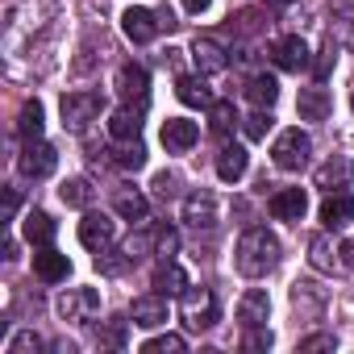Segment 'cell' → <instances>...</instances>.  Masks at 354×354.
I'll list each match as a JSON object with an SVG mask.
<instances>
[{
	"label": "cell",
	"instance_id": "obj_37",
	"mask_svg": "<svg viewBox=\"0 0 354 354\" xmlns=\"http://www.w3.org/2000/svg\"><path fill=\"white\" fill-rule=\"evenodd\" d=\"M242 350H250V354H259V350H271V329H267V325H254V329H246V337H242Z\"/></svg>",
	"mask_w": 354,
	"mask_h": 354
},
{
	"label": "cell",
	"instance_id": "obj_30",
	"mask_svg": "<svg viewBox=\"0 0 354 354\" xmlns=\"http://www.w3.org/2000/svg\"><path fill=\"white\" fill-rule=\"evenodd\" d=\"M113 154V162L121 167V171H142L146 167V146L133 138V142H117V150H109Z\"/></svg>",
	"mask_w": 354,
	"mask_h": 354
},
{
	"label": "cell",
	"instance_id": "obj_41",
	"mask_svg": "<svg viewBox=\"0 0 354 354\" xmlns=\"http://www.w3.org/2000/svg\"><path fill=\"white\" fill-rule=\"evenodd\" d=\"M154 192H158V196H171V192H175V175H171V171L154 175Z\"/></svg>",
	"mask_w": 354,
	"mask_h": 354
},
{
	"label": "cell",
	"instance_id": "obj_33",
	"mask_svg": "<svg viewBox=\"0 0 354 354\" xmlns=\"http://www.w3.org/2000/svg\"><path fill=\"white\" fill-rule=\"evenodd\" d=\"M308 250H313L308 259H313V267H317V271H346V267H342V259H333L329 238H321V234H317V238L308 242Z\"/></svg>",
	"mask_w": 354,
	"mask_h": 354
},
{
	"label": "cell",
	"instance_id": "obj_11",
	"mask_svg": "<svg viewBox=\"0 0 354 354\" xmlns=\"http://www.w3.org/2000/svg\"><path fill=\"white\" fill-rule=\"evenodd\" d=\"M196 138H201V125H196V121H188V117H167V121H162V146H167L171 154L192 150V146H196Z\"/></svg>",
	"mask_w": 354,
	"mask_h": 354
},
{
	"label": "cell",
	"instance_id": "obj_9",
	"mask_svg": "<svg viewBox=\"0 0 354 354\" xmlns=\"http://www.w3.org/2000/svg\"><path fill=\"white\" fill-rule=\"evenodd\" d=\"M271 63L279 71H304L308 67V46L300 34H288V38H275L271 42Z\"/></svg>",
	"mask_w": 354,
	"mask_h": 354
},
{
	"label": "cell",
	"instance_id": "obj_8",
	"mask_svg": "<svg viewBox=\"0 0 354 354\" xmlns=\"http://www.w3.org/2000/svg\"><path fill=\"white\" fill-rule=\"evenodd\" d=\"M100 313V296L92 288H71L59 296V317L63 321H92Z\"/></svg>",
	"mask_w": 354,
	"mask_h": 354
},
{
	"label": "cell",
	"instance_id": "obj_35",
	"mask_svg": "<svg viewBox=\"0 0 354 354\" xmlns=\"http://www.w3.org/2000/svg\"><path fill=\"white\" fill-rule=\"evenodd\" d=\"M242 129H246V138L263 142V138H267V129H271V113H267V109H254V113L242 121Z\"/></svg>",
	"mask_w": 354,
	"mask_h": 354
},
{
	"label": "cell",
	"instance_id": "obj_2",
	"mask_svg": "<svg viewBox=\"0 0 354 354\" xmlns=\"http://www.w3.org/2000/svg\"><path fill=\"white\" fill-rule=\"evenodd\" d=\"M308 154H313V138H308L304 129H283V133L275 138V146H271V158H275L279 171H300V167H308Z\"/></svg>",
	"mask_w": 354,
	"mask_h": 354
},
{
	"label": "cell",
	"instance_id": "obj_28",
	"mask_svg": "<svg viewBox=\"0 0 354 354\" xmlns=\"http://www.w3.org/2000/svg\"><path fill=\"white\" fill-rule=\"evenodd\" d=\"M42 125H46L42 100H26V104H21V117H17V133H21L26 142H34V138H42Z\"/></svg>",
	"mask_w": 354,
	"mask_h": 354
},
{
	"label": "cell",
	"instance_id": "obj_27",
	"mask_svg": "<svg viewBox=\"0 0 354 354\" xmlns=\"http://www.w3.org/2000/svg\"><path fill=\"white\" fill-rule=\"evenodd\" d=\"M246 96H250V104L254 109H271L275 104V96H279V84H275V75H250L246 80Z\"/></svg>",
	"mask_w": 354,
	"mask_h": 354
},
{
	"label": "cell",
	"instance_id": "obj_38",
	"mask_svg": "<svg viewBox=\"0 0 354 354\" xmlns=\"http://www.w3.org/2000/svg\"><path fill=\"white\" fill-rule=\"evenodd\" d=\"M146 250H150V230L125 242V259H129V263H138V259H146Z\"/></svg>",
	"mask_w": 354,
	"mask_h": 354
},
{
	"label": "cell",
	"instance_id": "obj_34",
	"mask_svg": "<svg viewBox=\"0 0 354 354\" xmlns=\"http://www.w3.org/2000/svg\"><path fill=\"white\" fill-rule=\"evenodd\" d=\"M184 350H188V342L180 333H158V337L142 342V354H184Z\"/></svg>",
	"mask_w": 354,
	"mask_h": 354
},
{
	"label": "cell",
	"instance_id": "obj_14",
	"mask_svg": "<svg viewBox=\"0 0 354 354\" xmlns=\"http://www.w3.org/2000/svg\"><path fill=\"white\" fill-rule=\"evenodd\" d=\"M267 209H271L275 221H300L304 209H308V196H304V188H279V192L267 201Z\"/></svg>",
	"mask_w": 354,
	"mask_h": 354
},
{
	"label": "cell",
	"instance_id": "obj_36",
	"mask_svg": "<svg viewBox=\"0 0 354 354\" xmlns=\"http://www.w3.org/2000/svg\"><path fill=\"white\" fill-rule=\"evenodd\" d=\"M38 350H42V337H38L34 329H21V333L9 342V350H5V354H38Z\"/></svg>",
	"mask_w": 354,
	"mask_h": 354
},
{
	"label": "cell",
	"instance_id": "obj_10",
	"mask_svg": "<svg viewBox=\"0 0 354 354\" xmlns=\"http://www.w3.org/2000/svg\"><path fill=\"white\" fill-rule=\"evenodd\" d=\"M113 238H117L113 217H104V213H84V221H80V242H84L88 250H109Z\"/></svg>",
	"mask_w": 354,
	"mask_h": 354
},
{
	"label": "cell",
	"instance_id": "obj_6",
	"mask_svg": "<svg viewBox=\"0 0 354 354\" xmlns=\"http://www.w3.org/2000/svg\"><path fill=\"white\" fill-rule=\"evenodd\" d=\"M55 162H59V154H55V146L42 142V138L26 142V150L17 154V167H21L26 180H46V175L55 171Z\"/></svg>",
	"mask_w": 354,
	"mask_h": 354
},
{
	"label": "cell",
	"instance_id": "obj_44",
	"mask_svg": "<svg viewBox=\"0 0 354 354\" xmlns=\"http://www.w3.org/2000/svg\"><path fill=\"white\" fill-rule=\"evenodd\" d=\"M17 213V188H5V221H13Z\"/></svg>",
	"mask_w": 354,
	"mask_h": 354
},
{
	"label": "cell",
	"instance_id": "obj_29",
	"mask_svg": "<svg viewBox=\"0 0 354 354\" xmlns=\"http://www.w3.org/2000/svg\"><path fill=\"white\" fill-rule=\"evenodd\" d=\"M209 129H213L217 138H230V133L238 129V109H234L230 100H213V104H209Z\"/></svg>",
	"mask_w": 354,
	"mask_h": 354
},
{
	"label": "cell",
	"instance_id": "obj_4",
	"mask_svg": "<svg viewBox=\"0 0 354 354\" xmlns=\"http://www.w3.org/2000/svg\"><path fill=\"white\" fill-rule=\"evenodd\" d=\"M117 96L129 109H146V100H150V71L142 63H125L117 71Z\"/></svg>",
	"mask_w": 354,
	"mask_h": 354
},
{
	"label": "cell",
	"instance_id": "obj_18",
	"mask_svg": "<svg viewBox=\"0 0 354 354\" xmlns=\"http://www.w3.org/2000/svg\"><path fill=\"white\" fill-rule=\"evenodd\" d=\"M192 59H196V71H201V75L225 71V63H230V55H225V46H221L217 38H196V42H192Z\"/></svg>",
	"mask_w": 354,
	"mask_h": 354
},
{
	"label": "cell",
	"instance_id": "obj_17",
	"mask_svg": "<svg viewBox=\"0 0 354 354\" xmlns=\"http://www.w3.org/2000/svg\"><path fill=\"white\" fill-rule=\"evenodd\" d=\"M267 317H271V296H267L263 288H250V292L238 300V321H242V329L267 325Z\"/></svg>",
	"mask_w": 354,
	"mask_h": 354
},
{
	"label": "cell",
	"instance_id": "obj_31",
	"mask_svg": "<svg viewBox=\"0 0 354 354\" xmlns=\"http://www.w3.org/2000/svg\"><path fill=\"white\" fill-rule=\"evenodd\" d=\"M292 304H296V313H321L325 308V292H317V283H296L292 288Z\"/></svg>",
	"mask_w": 354,
	"mask_h": 354
},
{
	"label": "cell",
	"instance_id": "obj_21",
	"mask_svg": "<svg viewBox=\"0 0 354 354\" xmlns=\"http://www.w3.org/2000/svg\"><path fill=\"white\" fill-rule=\"evenodd\" d=\"M296 109H300V117H304V121H325V117L333 113V100H329V92H325L321 84H313V88H300Z\"/></svg>",
	"mask_w": 354,
	"mask_h": 354
},
{
	"label": "cell",
	"instance_id": "obj_13",
	"mask_svg": "<svg viewBox=\"0 0 354 354\" xmlns=\"http://www.w3.org/2000/svg\"><path fill=\"white\" fill-rule=\"evenodd\" d=\"M129 321L142 325V329H158V325H167V296H162V292L138 296L133 308H129Z\"/></svg>",
	"mask_w": 354,
	"mask_h": 354
},
{
	"label": "cell",
	"instance_id": "obj_3",
	"mask_svg": "<svg viewBox=\"0 0 354 354\" xmlns=\"http://www.w3.org/2000/svg\"><path fill=\"white\" fill-rule=\"evenodd\" d=\"M100 109H104V100H100L96 92H67V96H63V125H67L71 133H84V129L100 117Z\"/></svg>",
	"mask_w": 354,
	"mask_h": 354
},
{
	"label": "cell",
	"instance_id": "obj_40",
	"mask_svg": "<svg viewBox=\"0 0 354 354\" xmlns=\"http://www.w3.org/2000/svg\"><path fill=\"white\" fill-rule=\"evenodd\" d=\"M313 350H333V337H329V333H313V337H304V342H300V354H313Z\"/></svg>",
	"mask_w": 354,
	"mask_h": 354
},
{
	"label": "cell",
	"instance_id": "obj_25",
	"mask_svg": "<svg viewBox=\"0 0 354 354\" xmlns=\"http://www.w3.org/2000/svg\"><path fill=\"white\" fill-rule=\"evenodd\" d=\"M117 217H125L129 225H142L146 217H150V205H146V196L142 192H133V188H117Z\"/></svg>",
	"mask_w": 354,
	"mask_h": 354
},
{
	"label": "cell",
	"instance_id": "obj_24",
	"mask_svg": "<svg viewBox=\"0 0 354 354\" xmlns=\"http://www.w3.org/2000/svg\"><path fill=\"white\" fill-rule=\"evenodd\" d=\"M138 113H142V109H129V104L117 109V113L109 117V138H113V142H133V138L142 133V117H138Z\"/></svg>",
	"mask_w": 354,
	"mask_h": 354
},
{
	"label": "cell",
	"instance_id": "obj_39",
	"mask_svg": "<svg viewBox=\"0 0 354 354\" xmlns=\"http://www.w3.org/2000/svg\"><path fill=\"white\" fill-rule=\"evenodd\" d=\"M175 250H180V234H175V230H158V254L175 259Z\"/></svg>",
	"mask_w": 354,
	"mask_h": 354
},
{
	"label": "cell",
	"instance_id": "obj_45",
	"mask_svg": "<svg viewBox=\"0 0 354 354\" xmlns=\"http://www.w3.org/2000/svg\"><path fill=\"white\" fill-rule=\"evenodd\" d=\"M209 5H213V0H184V9H188V13H205Z\"/></svg>",
	"mask_w": 354,
	"mask_h": 354
},
{
	"label": "cell",
	"instance_id": "obj_26",
	"mask_svg": "<svg viewBox=\"0 0 354 354\" xmlns=\"http://www.w3.org/2000/svg\"><path fill=\"white\" fill-rule=\"evenodd\" d=\"M154 292H162V296H184L188 292V275L175 267L171 259H162V267L154 271Z\"/></svg>",
	"mask_w": 354,
	"mask_h": 354
},
{
	"label": "cell",
	"instance_id": "obj_32",
	"mask_svg": "<svg viewBox=\"0 0 354 354\" xmlns=\"http://www.w3.org/2000/svg\"><path fill=\"white\" fill-rule=\"evenodd\" d=\"M59 196H63V205H71V209H88V205H92V184L75 175V180H63Z\"/></svg>",
	"mask_w": 354,
	"mask_h": 354
},
{
	"label": "cell",
	"instance_id": "obj_22",
	"mask_svg": "<svg viewBox=\"0 0 354 354\" xmlns=\"http://www.w3.org/2000/svg\"><path fill=\"white\" fill-rule=\"evenodd\" d=\"M175 96H180L188 109H209L213 104V92H209L205 75H180L175 80Z\"/></svg>",
	"mask_w": 354,
	"mask_h": 354
},
{
	"label": "cell",
	"instance_id": "obj_19",
	"mask_svg": "<svg viewBox=\"0 0 354 354\" xmlns=\"http://www.w3.org/2000/svg\"><path fill=\"white\" fill-rule=\"evenodd\" d=\"M354 221V196L350 192H329L325 205H321V225L325 230H342Z\"/></svg>",
	"mask_w": 354,
	"mask_h": 354
},
{
	"label": "cell",
	"instance_id": "obj_23",
	"mask_svg": "<svg viewBox=\"0 0 354 354\" xmlns=\"http://www.w3.org/2000/svg\"><path fill=\"white\" fill-rule=\"evenodd\" d=\"M21 230H26V242H34V246H50V242H55V234H59L55 217H50V213H42V209H30Z\"/></svg>",
	"mask_w": 354,
	"mask_h": 354
},
{
	"label": "cell",
	"instance_id": "obj_42",
	"mask_svg": "<svg viewBox=\"0 0 354 354\" xmlns=\"http://www.w3.org/2000/svg\"><path fill=\"white\" fill-rule=\"evenodd\" d=\"M104 342H109V346H125V321H113L109 333H104Z\"/></svg>",
	"mask_w": 354,
	"mask_h": 354
},
{
	"label": "cell",
	"instance_id": "obj_15",
	"mask_svg": "<svg viewBox=\"0 0 354 354\" xmlns=\"http://www.w3.org/2000/svg\"><path fill=\"white\" fill-rule=\"evenodd\" d=\"M184 221L192 230H213L217 225V201H213V192H192L184 201Z\"/></svg>",
	"mask_w": 354,
	"mask_h": 354
},
{
	"label": "cell",
	"instance_id": "obj_7",
	"mask_svg": "<svg viewBox=\"0 0 354 354\" xmlns=\"http://www.w3.org/2000/svg\"><path fill=\"white\" fill-rule=\"evenodd\" d=\"M121 30H125V38H129V42L146 46V42H154V34L162 30V21H158V13H150V9H142V5H133V9H125V13H121Z\"/></svg>",
	"mask_w": 354,
	"mask_h": 354
},
{
	"label": "cell",
	"instance_id": "obj_5",
	"mask_svg": "<svg viewBox=\"0 0 354 354\" xmlns=\"http://www.w3.org/2000/svg\"><path fill=\"white\" fill-rule=\"evenodd\" d=\"M217 300H213V292L209 288H192L188 283V292H184V321L192 325V329H213L217 325Z\"/></svg>",
	"mask_w": 354,
	"mask_h": 354
},
{
	"label": "cell",
	"instance_id": "obj_43",
	"mask_svg": "<svg viewBox=\"0 0 354 354\" xmlns=\"http://www.w3.org/2000/svg\"><path fill=\"white\" fill-rule=\"evenodd\" d=\"M333 59H337V55H333V42H329V46L321 50V59H317V75H325V71L333 67Z\"/></svg>",
	"mask_w": 354,
	"mask_h": 354
},
{
	"label": "cell",
	"instance_id": "obj_16",
	"mask_svg": "<svg viewBox=\"0 0 354 354\" xmlns=\"http://www.w3.org/2000/svg\"><path fill=\"white\" fill-rule=\"evenodd\" d=\"M34 275H38L42 283H63V279L71 275V259L59 254V250H50V246H42V250L34 254Z\"/></svg>",
	"mask_w": 354,
	"mask_h": 354
},
{
	"label": "cell",
	"instance_id": "obj_12",
	"mask_svg": "<svg viewBox=\"0 0 354 354\" xmlns=\"http://www.w3.org/2000/svg\"><path fill=\"white\" fill-rule=\"evenodd\" d=\"M350 184H354V162H350L346 154H333L329 162L317 167V188H325V192H346Z\"/></svg>",
	"mask_w": 354,
	"mask_h": 354
},
{
	"label": "cell",
	"instance_id": "obj_46",
	"mask_svg": "<svg viewBox=\"0 0 354 354\" xmlns=\"http://www.w3.org/2000/svg\"><path fill=\"white\" fill-rule=\"evenodd\" d=\"M350 109H354V96H350Z\"/></svg>",
	"mask_w": 354,
	"mask_h": 354
},
{
	"label": "cell",
	"instance_id": "obj_20",
	"mask_svg": "<svg viewBox=\"0 0 354 354\" xmlns=\"http://www.w3.org/2000/svg\"><path fill=\"white\" fill-rule=\"evenodd\" d=\"M246 167H250V154H246V146H238V142H225L221 146V154H217V175L225 184H238L242 175H246Z\"/></svg>",
	"mask_w": 354,
	"mask_h": 354
},
{
	"label": "cell",
	"instance_id": "obj_1",
	"mask_svg": "<svg viewBox=\"0 0 354 354\" xmlns=\"http://www.w3.org/2000/svg\"><path fill=\"white\" fill-rule=\"evenodd\" d=\"M234 263H238V271H242L246 279H263V275H271V271H275V263H279V238H275V234H267L263 225L246 230V234L238 238Z\"/></svg>",
	"mask_w": 354,
	"mask_h": 354
}]
</instances>
